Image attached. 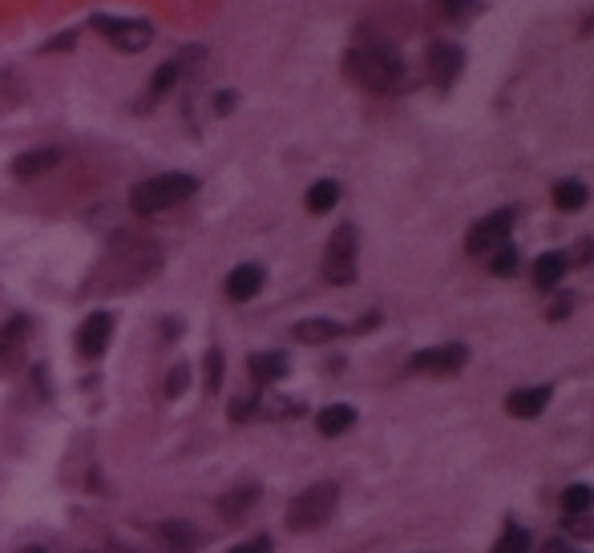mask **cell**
Wrapping results in <instances>:
<instances>
[{
	"instance_id": "cell-16",
	"label": "cell",
	"mask_w": 594,
	"mask_h": 553,
	"mask_svg": "<svg viewBox=\"0 0 594 553\" xmlns=\"http://www.w3.org/2000/svg\"><path fill=\"white\" fill-rule=\"evenodd\" d=\"M247 368H251V380L255 384H275V380L287 376V356L283 352H255L247 360Z\"/></svg>"
},
{
	"instance_id": "cell-32",
	"label": "cell",
	"mask_w": 594,
	"mask_h": 553,
	"mask_svg": "<svg viewBox=\"0 0 594 553\" xmlns=\"http://www.w3.org/2000/svg\"><path fill=\"white\" fill-rule=\"evenodd\" d=\"M231 109H235V93H227V89H223V93L215 97V114L223 118V114H231Z\"/></svg>"
},
{
	"instance_id": "cell-10",
	"label": "cell",
	"mask_w": 594,
	"mask_h": 553,
	"mask_svg": "<svg viewBox=\"0 0 594 553\" xmlns=\"http://www.w3.org/2000/svg\"><path fill=\"white\" fill-rule=\"evenodd\" d=\"M461 69H465V49L461 45H453V41H433L429 45V73H433V85L437 89H453V81L461 77Z\"/></svg>"
},
{
	"instance_id": "cell-34",
	"label": "cell",
	"mask_w": 594,
	"mask_h": 553,
	"mask_svg": "<svg viewBox=\"0 0 594 553\" xmlns=\"http://www.w3.org/2000/svg\"><path fill=\"white\" fill-rule=\"evenodd\" d=\"M574 259H578V263H590V259H594V239H582V243H578V255H570V263H574Z\"/></svg>"
},
{
	"instance_id": "cell-15",
	"label": "cell",
	"mask_w": 594,
	"mask_h": 553,
	"mask_svg": "<svg viewBox=\"0 0 594 553\" xmlns=\"http://www.w3.org/2000/svg\"><path fill=\"white\" fill-rule=\"evenodd\" d=\"M566 271H570V255H566V251H546V255H538V263H534V287H538V291H554Z\"/></svg>"
},
{
	"instance_id": "cell-24",
	"label": "cell",
	"mask_w": 594,
	"mask_h": 553,
	"mask_svg": "<svg viewBox=\"0 0 594 553\" xmlns=\"http://www.w3.org/2000/svg\"><path fill=\"white\" fill-rule=\"evenodd\" d=\"M590 505H594V489H590V485H570V489L562 493L566 517H582V513H590Z\"/></svg>"
},
{
	"instance_id": "cell-26",
	"label": "cell",
	"mask_w": 594,
	"mask_h": 553,
	"mask_svg": "<svg viewBox=\"0 0 594 553\" xmlns=\"http://www.w3.org/2000/svg\"><path fill=\"white\" fill-rule=\"evenodd\" d=\"M186 384H190V364H174L170 376H166V384H162L166 400H178V396L186 392Z\"/></svg>"
},
{
	"instance_id": "cell-20",
	"label": "cell",
	"mask_w": 594,
	"mask_h": 553,
	"mask_svg": "<svg viewBox=\"0 0 594 553\" xmlns=\"http://www.w3.org/2000/svg\"><path fill=\"white\" fill-rule=\"evenodd\" d=\"M158 537H162V545H166L170 553H190V549H198V533H194V525H186V521H166V525L158 529Z\"/></svg>"
},
{
	"instance_id": "cell-8",
	"label": "cell",
	"mask_w": 594,
	"mask_h": 553,
	"mask_svg": "<svg viewBox=\"0 0 594 553\" xmlns=\"http://www.w3.org/2000/svg\"><path fill=\"white\" fill-rule=\"evenodd\" d=\"M469 364V348L465 344H441V348H425L409 360L413 372L421 376H457Z\"/></svg>"
},
{
	"instance_id": "cell-28",
	"label": "cell",
	"mask_w": 594,
	"mask_h": 553,
	"mask_svg": "<svg viewBox=\"0 0 594 553\" xmlns=\"http://www.w3.org/2000/svg\"><path fill=\"white\" fill-rule=\"evenodd\" d=\"M178 81V61H166V65H158V73H154V81H150V97H162L170 85Z\"/></svg>"
},
{
	"instance_id": "cell-7",
	"label": "cell",
	"mask_w": 594,
	"mask_h": 553,
	"mask_svg": "<svg viewBox=\"0 0 594 553\" xmlns=\"http://www.w3.org/2000/svg\"><path fill=\"white\" fill-rule=\"evenodd\" d=\"M110 340H114V311H89L81 319V327H77V340L73 344H77V356L85 364H93V360L106 356Z\"/></svg>"
},
{
	"instance_id": "cell-17",
	"label": "cell",
	"mask_w": 594,
	"mask_h": 553,
	"mask_svg": "<svg viewBox=\"0 0 594 553\" xmlns=\"http://www.w3.org/2000/svg\"><path fill=\"white\" fill-rule=\"evenodd\" d=\"M352 424H356V408H352V404H328V408H320V416H316L320 436H344Z\"/></svg>"
},
{
	"instance_id": "cell-33",
	"label": "cell",
	"mask_w": 594,
	"mask_h": 553,
	"mask_svg": "<svg viewBox=\"0 0 594 553\" xmlns=\"http://www.w3.org/2000/svg\"><path fill=\"white\" fill-rule=\"evenodd\" d=\"M538 553H578V549H574L570 541H562V537H554V541H546V545H542Z\"/></svg>"
},
{
	"instance_id": "cell-11",
	"label": "cell",
	"mask_w": 594,
	"mask_h": 553,
	"mask_svg": "<svg viewBox=\"0 0 594 553\" xmlns=\"http://www.w3.org/2000/svg\"><path fill=\"white\" fill-rule=\"evenodd\" d=\"M61 158H65L61 146H37V150H25V154L13 158V178H17V182H37V178H45L49 170H57Z\"/></svg>"
},
{
	"instance_id": "cell-35",
	"label": "cell",
	"mask_w": 594,
	"mask_h": 553,
	"mask_svg": "<svg viewBox=\"0 0 594 553\" xmlns=\"http://www.w3.org/2000/svg\"><path fill=\"white\" fill-rule=\"evenodd\" d=\"M21 553H49V549H41V545H29V549H21Z\"/></svg>"
},
{
	"instance_id": "cell-2",
	"label": "cell",
	"mask_w": 594,
	"mask_h": 553,
	"mask_svg": "<svg viewBox=\"0 0 594 553\" xmlns=\"http://www.w3.org/2000/svg\"><path fill=\"white\" fill-rule=\"evenodd\" d=\"M198 194V178L186 174V170H166V174H154L146 182L134 186L130 194V206L134 214H162V210H174L182 202H190Z\"/></svg>"
},
{
	"instance_id": "cell-1",
	"label": "cell",
	"mask_w": 594,
	"mask_h": 553,
	"mask_svg": "<svg viewBox=\"0 0 594 553\" xmlns=\"http://www.w3.org/2000/svg\"><path fill=\"white\" fill-rule=\"evenodd\" d=\"M344 73L368 89V93H401L405 81H409V69L401 61L396 49H384V45H372V49H352L344 57Z\"/></svg>"
},
{
	"instance_id": "cell-25",
	"label": "cell",
	"mask_w": 594,
	"mask_h": 553,
	"mask_svg": "<svg viewBox=\"0 0 594 553\" xmlns=\"http://www.w3.org/2000/svg\"><path fill=\"white\" fill-rule=\"evenodd\" d=\"M489 271H493V275H514V271H518V247L506 243V247L493 251V255H489Z\"/></svg>"
},
{
	"instance_id": "cell-5",
	"label": "cell",
	"mask_w": 594,
	"mask_h": 553,
	"mask_svg": "<svg viewBox=\"0 0 594 553\" xmlns=\"http://www.w3.org/2000/svg\"><path fill=\"white\" fill-rule=\"evenodd\" d=\"M514 218H518V214H514L510 206L485 214L481 223L469 227V235H465V251H469V255H493L498 247H506V243H510V231H514Z\"/></svg>"
},
{
	"instance_id": "cell-6",
	"label": "cell",
	"mask_w": 594,
	"mask_h": 553,
	"mask_svg": "<svg viewBox=\"0 0 594 553\" xmlns=\"http://www.w3.org/2000/svg\"><path fill=\"white\" fill-rule=\"evenodd\" d=\"M93 29L122 53H142L154 41L150 21H134V17H93Z\"/></svg>"
},
{
	"instance_id": "cell-27",
	"label": "cell",
	"mask_w": 594,
	"mask_h": 553,
	"mask_svg": "<svg viewBox=\"0 0 594 553\" xmlns=\"http://www.w3.org/2000/svg\"><path fill=\"white\" fill-rule=\"evenodd\" d=\"M203 368H207V392L215 396V392L223 388V352H219V348H211V352H207V360H203Z\"/></svg>"
},
{
	"instance_id": "cell-31",
	"label": "cell",
	"mask_w": 594,
	"mask_h": 553,
	"mask_svg": "<svg viewBox=\"0 0 594 553\" xmlns=\"http://www.w3.org/2000/svg\"><path fill=\"white\" fill-rule=\"evenodd\" d=\"M73 41H77V33H57L49 45H45V53H57V49H73Z\"/></svg>"
},
{
	"instance_id": "cell-18",
	"label": "cell",
	"mask_w": 594,
	"mask_h": 553,
	"mask_svg": "<svg viewBox=\"0 0 594 553\" xmlns=\"http://www.w3.org/2000/svg\"><path fill=\"white\" fill-rule=\"evenodd\" d=\"M336 202H340V182H336V178H320V182H312L308 194H304L308 214H328Z\"/></svg>"
},
{
	"instance_id": "cell-36",
	"label": "cell",
	"mask_w": 594,
	"mask_h": 553,
	"mask_svg": "<svg viewBox=\"0 0 594 553\" xmlns=\"http://www.w3.org/2000/svg\"><path fill=\"white\" fill-rule=\"evenodd\" d=\"M110 553H130V549H122V545H114V549H110Z\"/></svg>"
},
{
	"instance_id": "cell-30",
	"label": "cell",
	"mask_w": 594,
	"mask_h": 553,
	"mask_svg": "<svg viewBox=\"0 0 594 553\" xmlns=\"http://www.w3.org/2000/svg\"><path fill=\"white\" fill-rule=\"evenodd\" d=\"M570 311H574V295H558V299L550 303V311H546V315H550V319L558 323V319H566Z\"/></svg>"
},
{
	"instance_id": "cell-14",
	"label": "cell",
	"mask_w": 594,
	"mask_h": 553,
	"mask_svg": "<svg viewBox=\"0 0 594 553\" xmlns=\"http://www.w3.org/2000/svg\"><path fill=\"white\" fill-rule=\"evenodd\" d=\"M291 336H295V344L316 348V344L340 340V336H344V323H336V319H300V323L291 327Z\"/></svg>"
},
{
	"instance_id": "cell-21",
	"label": "cell",
	"mask_w": 594,
	"mask_h": 553,
	"mask_svg": "<svg viewBox=\"0 0 594 553\" xmlns=\"http://www.w3.org/2000/svg\"><path fill=\"white\" fill-rule=\"evenodd\" d=\"M485 5L481 0H437V13L449 21V25H469Z\"/></svg>"
},
{
	"instance_id": "cell-22",
	"label": "cell",
	"mask_w": 594,
	"mask_h": 553,
	"mask_svg": "<svg viewBox=\"0 0 594 553\" xmlns=\"http://www.w3.org/2000/svg\"><path fill=\"white\" fill-rule=\"evenodd\" d=\"M255 501H259V489H255V485H247V489H235L231 497H223V501H219V513H223L227 521H239V517L255 505Z\"/></svg>"
},
{
	"instance_id": "cell-4",
	"label": "cell",
	"mask_w": 594,
	"mask_h": 553,
	"mask_svg": "<svg viewBox=\"0 0 594 553\" xmlns=\"http://www.w3.org/2000/svg\"><path fill=\"white\" fill-rule=\"evenodd\" d=\"M356 259H360V235L352 223L336 227L332 239H328V251H324V279L332 287H348L356 283Z\"/></svg>"
},
{
	"instance_id": "cell-13",
	"label": "cell",
	"mask_w": 594,
	"mask_h": 553,
	"mask_svg": "<svg viewBox=\"0 0 594 553\" xmlns=\"http://www.w3.org/2000/svg\"><path fill=\"white\" fill-rule=\"evenodd\" d=\"M550 396H554V388H550V384H538V388H518V392H510V396H506V412H510V416H518V420H534V416H542V412H546Z\"/></svg>"
},
{
	"instance_id": "cell-29",
	"label": "cell",
	"mask_w": 594,
	"mask_h": 553,
	"mask_svg": "<svg viewBox=\"0 0 594 553\" xmlns=\"http://www.w3.org/2000/svg\"><path fill=\"white\" fill-rule=\"evenodd\" d=\"M231 553H271V537H267V533H259V537H251V541L235 545Z\"/></svg>"
},
{
	"instance_id": "cell-23",
	"label": "cell",
	"mask_w": 594,
	"mask_h": 553,
	"mask_svg": "<svg viewBox=\"0 0 594 553\" xmlns=\"http://www.w3.org/2000/svg\"><path fill=\"white\" fill-rule=\"evenodd\" d=\"M530 545H534V537L522 529V525H506L502 529V537H498V545H493V553H530Z\"/></svg>"
},
{
	"instance_id": "cell-9",
	"label": "cell",
	"mask_w": 594,
	"mask_h": 553,
	"mask_svg": "<svg viewBox=\"0 0 594 553\" xmlns=\"http://www.w3.org/2000/svg\"><path fill=\"white\" fill-rule=\"evenodd\" d=\"M29 331H33V319L29 315H13V319L0 323V372H17L25 364Z\"/></svg>"
},
{
	"instance_id": "cell-12",
	"label": "cell",
	"mask_w": 594,
	"mask_h": 553,
	"mask_svg": "<svg viewBox=\"0 0 594 553\" xmlns=\"http://www.w3.org/2000/svg\"><path fill=\"white\" fill-rule=\"evenodd\" d=\"M263 283H267V271H263L259 263H239V267L227 275L223 291H227L231 303H251V299L263 291Z\"/></svg>"
},
{
	"instance_id": "cell-3",
	"label": "cell",
	"mask_w": 594,
	"mask_h": 553,
	"mask_svg": "<svg viewBox=\"0 0 594 553\" xmlns=\"http://www.w3.org/2000/svg\"><path fill=\"white\" fill-rule=\"evenodd\" d=\"M336 505H340V489H336L332 481L312 485V489H304V493H295V501L287 505V529L312 533V529L328 525V517L336 513Z\"/></svg>"
},
{
	"instance_id": "cell-19",
	"label": "cell",
	"mask_w": 594,
	"mask_h": 553,
	"mask_svg": "<svg viewBox=\"0 0 594 553\" xmlns=\"http://www.w3.org/2000/svg\"><path fill=\"white\" fill-rule=\"evenodd\" d=\"M586 202H590L586 182H578V178H562V182H554V206H558L562 214H574V210H582Z\"/></svg>"
}]
</instances>
